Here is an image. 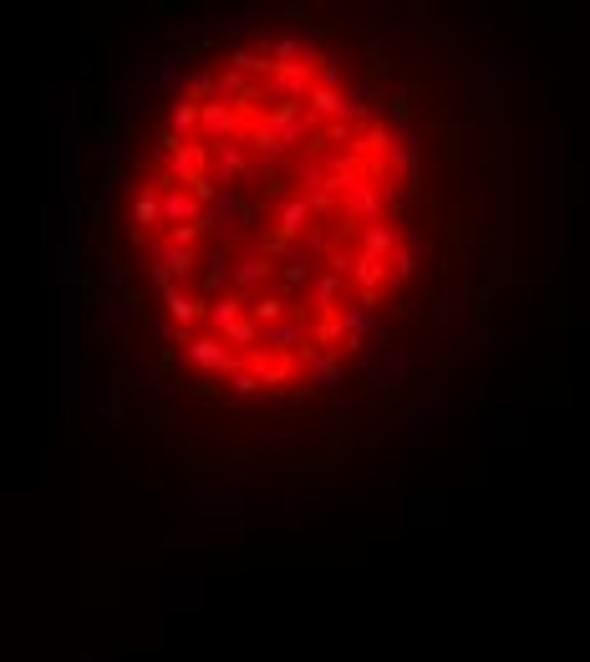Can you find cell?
<instances>
[{
	"label": "cell",
	"mask_w": 590,
	"mask_h": 662,
	"mask_svg": "<svg viewBox=\"0 0 590 662\" xmlns=\"http://www.w3.org/2000/svg\"><path fill=\"white\" fill-rule=\"evenodd\" d=\"M392 204H397V194H392V179H357L346 189V209H341V219H351V225H382V219L392 214Z\"/></svg>",
	"instance_id": "6da1fadb"
},
{
	"label": "cell",
	"mask_w": 590,
	"mask_h": 662,
	"mask_svg": "<svg viewBox=\"0 0 590 662\" xmlns=\"http://www.w3.org/2000/svg\"><path fill=\"white\" fill-rule=\"evenodd\" d=\"M295 362H301V357H285V352H255V357H245V367L260 377V388L265 393H280V388H301V377H295Z\"/></svg>",
	"instance_id": "7a4b0ae2"
},
{
	"label": "cell",
	"mask_w": 590,
	"mask_h": 662,
	"mask_svg": "<svg viewBox=\"0 0 590 662\" xmlns=\"http://www.w3.org/2000/svg\"><path fill=\"white\" fill-rule=\"evenodd\" d=\"M184 357H189L204 377H224V372L234 377V372L245 367L240 357H229V352H224V337H189V342H184Z\"/></svg>",
	"instance_id": "3957f363"
},
{
	"label": "cell",
	"mask_w": 590,
	"mask_h": 662,
	"mask_svg": "<svg viewBox=\"0 0 590 662\" xmlns=\"http://www.w3.org/2000/svg\"><path fill=\"white\" fill-rule=\"evenodd\" d=\"M168 174L179 179V184H189V189L209 184V179H214V148H209V143H189L184 153L168 158Z\"/></svg>",
	"instance_id": "277c9868"
},
{
	"label": "cell",
	"mask_w": 590,
	"mask_h": 662,
	"mask_svg": "<svg viewBox=\"0 0 590 662\" xmlns=\"http://www.w3.org/2000/svg\"><path fill=\"white\" fill-rule=\"evenodd\" d=\"M250 219H255V204H245V199H234V194H224L209 214H204V230L209 235H224V240H234V235H240L245 225H250Z\"/></svg>",
	"instance_id": "5b68a950"
},
{
	"label": "cell",
	"mask_w": 590,
	"mask_h": 662,
	"mask_svg": "<svg viewBox=\"0 0 590 662\" xmlns=\"http://www.w3.org/2000/svg\"><path fill=\"white\" fill-rule=\"evenodd\" d=\"M311 92H316V67H280L265 82V97H275V102H306Z\"/></svg>",
	"instance_id": "8992f818"
},
{
	"label": "cell",
	"mask_w": 590,
	"mask_h": 662,
	"mask_svg": "<svg viewBox=\"0 0 590 662\" xmlns=\"http://www.w3.org/2000/svg\"><path fill=\"white\" fill-rule=\"evenodd\" d=\"M224 67H229V72H240V77H250V82H270V77L280 72L270 46H234L229 57H224Z\"/></svg>",
	"instance_id": "52a82bcc"
},
{
	"label": "cell",
	"mask_w": 590,
	"mask_h": 662,
	"mask_svg": "<svg viewBox=\"0 0 590 662\" xmlns=\"http://www.w3.org/2000/svg\"><path fill=\"white\" fill-rule=\"evenodd\" d=\"M301 382L306 388H331V393H341L346 382H341V352H306L301 357Z\"/></svg>",
	"instance_id": "ba28073f"
},
{
	"label": "cell",
	"mask_w": 590,
	"mask_h": 662,
	"mask_svg": "<svg viewBox=\"0 0 590 662\" xmlns=\"http://www.w3.org/2000/svg\"><path fill=\"white\" fill-rule=\"evenodd\" d=\"M204 214H209V209H204L189 189H168V194H163V225H168V230L204 225Z\"/></svg>",
	"instance_id": "9c48e42d"
},
{
	"label": "cell",
	"mask_w": 590,
	"mask_h": 662,
	"mask_svg": "<svg viewBox=\"0 0 590 662\" xmlns=\"http://www.w3.org/2000/svg\"><path fill=\"white\" fill-rule=\"evenodd\" d=\"M311 219H316V209L301 199V194H295V199H285L280 204V214H275V240H285V245H295V240H301V235H311Z\"/></svg>",
	"instance_id": "30bf717a"
},
{
	"label": "cell",
	"mask_w": 590,
	"mask_h": 662,
	"mask_svg": "<svg viewBox=\"0 0 590 662\" xmlns=\"http://www.w3.org/2000/svg\"><path fill=\"white\" fill-rule=\"evenodd\" d=\"M133 245H148V230H158L163 225V194L158 189H138V199H133Z\"/></svg>",
	"instance_id": "8fae6325"
},
{
	"label": "cell",
	"mask_w": 590,
	"mask_h": 662,
	"mask_svg": "<svg viewBox=\"0 0 590 662\" xmlns=\"http://www.w3.org/2000/svg\"><path fill=\"white\" fill-rule=\"evenodd\" d=\"M351 281L362 286V296H377V286H392V260H377V255H362L351 260Z\"/></svg>",
	"instance_id": "7c38bea8"
},
{
	"label": "cell",
	"mask_w": 590,
	"mask_h": 662,
	"mask_svg": "<svg viewBox=\"0 0 590 662\" xmlns=\"http://www.w3.org/2000/svg\"><path fill=\"white\" fill-rule=\"evenodd\" d=\"M250 163H255V153H245L240 143L214 148V184H240L250 174Z\"/></svg>",
	"instance_id": "4fadbf2b"
},
{
	"label": "cell",
	"mask_w": 590,
	"mask_h": 662,
	"mask_svg": "<svg viewBox=\"0 0 590 662\" xmlns=\"http://www.w3.org/2000/svg\"><path fill=\"white\" fill-rule=\"evenodd\" d=\"M290 316H295V301H290L285 291H260V296H250V321L280 326V321H290Z\"/></svg>",
	"instance_id": "5bb4252c"
},
{
	"label": "cell",
	"mask_w": 590,
	"mask_h": 662,
	"mask_svg": "<svg viewBox=\"0 0 590 662\" xmlns=\"http://www.w3.org/2000/svg\"><path fill=\"white\" fill-rule=\"evenodd\" d=\"M397 250H407V245H402V230L392 225V219H382V225H367V230H362V255L392 260Z\"/></svg>",
	"instance_id": "9a60e30c"
},
{
	"label": "cell",
	"mask_w": 590,
	"mask_h": 662,
	"mask_svg": "<svg viewBox=\"0 0 590 662\" xmlns=\"http://www.w3.org/2000/svg\"><path fill=\"white\" fill-rule=\"evenodd\" d=\"M245 316H250V296H240V291L209 301V326H214V337H224V331H229L234 321H245Z\"/></svg>",
	"instance_id": "2e32d148"
},
{
	"label": "cell",
	"mask_w": 590,
	"mask_h": 662,
	"mask_svg": "<svg viewBox=\"0 0 590 662\" xmlns=\"http://www.w3.org/2000/svg\"><path fill=\"white\" fill-rule=\"evenodd\" d=\"M346 102H351V97H346L341 87H321V82H316V92L306 97V113H311V118H336V123H346Z\"/></svg>",
	"instance_id": "e0dca14e"
},
{
	"label": "cell",
	"mask_w": 590,
	"mask_h": 662,
	"mask_svg": "<svg viewBox=\"0 0 590 662\" xmlns=\"http://www.w3.org/2000/svg\"><path fill=\"white\" fill-rule=\"evenodd\" d=\"M199 123H204V113H199V102H173V133L179 138H189V133H199Z\"/></svg>",
	"instance_id": "ac0fdd59"
},
{
	"label": "cell",
	"mask_w": 590,
	"mask_h": 662,
	"mask_svg": "<svg viewBox=\"0 0 590 662\" xmlns=\"http://www.w3.org/2000/svg\"><path fill=\"white\" fill-rule=\"evenodd\" d=\"M412 275H418V255H412V250H397V255H392V296L412 281Z\"/></svg>",
	"instance_id": "d6986e66"
},
{
	"label": "cell",
	"mask_w": 590,
	"mask_h": 662,
	"mask_svg": "<svg viewBox=\"0 0 590 662\" xmlns=\"http://www.w3.org/2000/svg\"><path fill=\"white\" fill-rule=\"evenodd\" d=\"M229 382H234V393H245V398H255V393H265V388H260V377H255L250 367H240V372H234Z\"/></svg>",
	"instance_id": "ffe728a7"
}]
</instances>
